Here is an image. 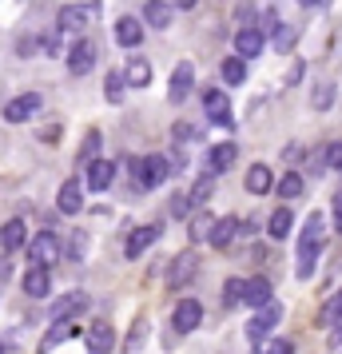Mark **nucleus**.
Listing matches in <instances>:
<instances>
[{
  "label": "nucleus",
  "mask_w": 342,
  "mask_h": 354,
  "mask_svg": "<svg viewBox=\"0 0 342 354\" xmlns=\"http://www.w3.org/2000/svg\"><path fill=\"white\" fill-rule=\"evenodd\" d=\"M303 72H307V68H303V60H294L291 72H287V84H298V80H303Z\"/></svg>",
  "instance_id": "09e8293b"
},
{
  "label": "nucleus",
  "mask_w": 342,
  "mask_h": 354,
  "mask_svg": "<svg viewBox=\"0 0 342 354\" xmlns=\"http://www.w3.org/2000/svg\"><path fill=\"white\" fill-rule=\"evenodd\" d=\"M171 136H175V144H191V140L199 136V128H196V124H183V120H180V124L171 128Z\"/></svg>",
  "instance_id": "79ce46f5"
},
{
  "label": "nucleus",
  "mask_w": 342,
  "mask_h": 354,
  "mask_svg": "<svg viewBox=\"0 0 342 354\" xmlns=\"http://www.w3.org/2000/svg\"><path fill=\"white\" fill-rule=\"evenodd\" d=\"M203 112H207L211 124H223V128L235 124V120H231V100H227L223 88H207V92H203Z\"/></svg>",
  "instance_id": "ddd939ff"
},
{
  "label": "nucleus",
  "mask_w": 342,
  "mask_h": 354,
  "mask_svg": "<svg viewBox=\"0 0 342 354\" xmlns=\"http://www.w3.org/2000/svg\"><path fill=\"white\" fill-rule=\"evenodd\" d=\"M115 44L120 48H140L144 44V20H135V17L115 20Z\"/></svg>",
  "instance_id": "dca6fc26"
},
{
  "label": "nucleus",
  "mask_w": 342,
  "mask_h": 354,
  "mask_svg": "<svg viewBox=\"0 0 342 354\" xmlns=\"http://www.w3.org/2000/svg\"><path fill=\"white\" fill-rule=\"evenodd\" d=\"M112 179H115V163H108V160H88V179H84V183H88V187H92V192H108V187H112Z\"/></svg>",
  "instance_id": "6ab92c4d"
},
{
  "label": "nucleus",
  "mask_w": 342,
  "mask_h": 354,
  "mask_svg": "<svg viewBox=\"0 0 342 354\" xmlns=\"http://www.w3.org/2000/svg\"><path fill=\"white\" fill-rule=\"evenodd\" d=\"M239 24H255V8L251 4H239Z\"/></svg>",
  "instance_id": "8fccbe9b"
},
{
  "label": "nucleus",
  "mask_w": 342,
  "mask_h": 354,
  "mask_svg": "<svg viewBox=\"0 0 342 354\" xmlns=\"http://www.w3.org/2000/svg\"><path fill=\"white\" fill-rule=\"evenodd\" d=\"M99 60V48H96V40H88V36H80L72 48H68V72L72 76H88L92 68H96Z\"/></svg>",
  "instance_id": "7ed1b4c3"
},
{
  "label": "nucleus",
  "mask_w": 342,
  "mask_h": 354,
  "mask_svg": "<svg viewBox=\"0 0 342 354\" xmlns=\"http://www.w3.org/2000/svg\"><path fill=\"white\" fill-rule=\"evenodd\" d=\"M211 192H215V171H207V176H199L196 179V187H191V207H196V203H207V199H211Z\"/></svg>",
  "instance_id": "f704fd0d"
},
{
  "label": "nucleus",
  "mask_w": 342,
  "mask_h": 354,
  "mask_svg": "<svg viewBox=\"0 0 342 354\" xmlns=\"http://www.w3.org/2000/svg\"><path fill=\"white\" fill-rule=\"evenodd\" d=\"M124 88H128L124 72H108V80H104V96H108V104H124Z\"/></svg>",
  "instance_id": "72a5a7b5"
},
{
  "label": "nucleus",
  "mask_w": 342,
  "mask_h": 354,
  "mask_svg": "<svg viewBox=\"0 0 342 354\" xmlns=\"http://www.w3.org/2000/svg\"><path fill=\"white\" fill-rule=\"evenodd\" d=\"M278 319H283V306H278V303L259 306V310L251 315V322H247V338H251V342H263V338L278 326Z\"/></svg>",
  "instance_id": "423d86ee"
},
{
  "label": "nucleus",
  "mask_w": 342,
  "mask_h": 354,
  "mask_svg": "<svg viewBox=\"0 0 342 354\" xmlns=\"http://www.w3.org/2000/svg\"><path fill=\"white\" fill-rule=\"evenodd\" d=\"M36 52H44V36H20L17 40V56H36Z\"/></svg>",
  "instance_id": "4c0bfd02"
},
{
  "label": "nucleus",
  "mask_w": 342,
  "mask_h": 354,
  "mask_svg": "<svg viewBox=\"0 0 342 354\" xmlns=\"http://www.w3.org/2000/svg\"><path fill=\"white\" fill-rule=\"evenodd\" d=\"M259 28H263L267 36H275L278 28H283V20H278V12H275V8H267V12H263V24H259Z\"/></svg>",
  "instance_id": "c03bdc74"
},
{
  "label": "nucleus",
  "mask_w": 342,
  "mask_h": 354,
  "mask_svg": "<svg viewBox=\"0 0 342 354\" xmlns=\"http://www.w3.org/2000/svg\"><path fill=\"white\" fill-rule=\"evenodd\" d=\"M334 227H339V231H342V195H339V199H334Z\"/></svg>",
  "instance_id": "864d4df0"
},
{
  "label": "nucleus",
  "mask_w": 342,
  "mask_h": 354,
  "mask_svg": "<svg viewBox=\"0 0 342 354\" xmlns=\"http://www.w3.org/2000/svg\"><path fill=\"white\" fill-rule=\"evenodd\" d=\"M144 338H147V319L140 315V319L131 322L128 338H124V354H140V351H144Z\"/></svg>",
  "instance_id": "c85d7f7f"
},
{
  "label": "nucleus",
  "mask_w": 342,
  "mask_h": 354,
  "mask_svg": "<svg viewBox=\"0 0 342 354\" xmlns=\"http://www.w3.org/2000/svg\"><path fill=\"white\" fill-rule=\"evenodd\" d=\"M68 335H72V326H68V322H52V330H48L44 338H40V354L56 351V346H60V342H64Z\"/></svg>",
  "instance_id": "473e14b6"
},
{
  "label": "nucleus",
  "mask_w": 342,
  "mask_h": 354,
  "mask_svg": "<svg viewBox=\"0 0 342 354\" xmlns=\"http://www.w3.org/2000/svg\"><path fill=\"white\" fill-rule=\"evenodd\" d=\"M40 104H44L40 92H24V96H17V100L4 104V120H8V124H28V120L40 112Z\"/></svg>",
  "instance_id": "1a4fd4ad"
},
{
  "label": "nucleus",
  "mask_w": 342,
  "mask_h": 354,
  "mask_svg": "<svg viewBox=\"0 0 342 354\" xmlns=\"http://www.w3.org/2000/svg\"><path fill=\"white\" fill-rule=\"evenodd\" d=\"M48 290H52L48 267H32V263H28V274H24V295H28V299H44Z\"/></svg>",
  "instance_id": "4be33fe9"
},
{
  "label": "nucleus",
  "mask_w": 342,
  "mask_h": 354,
  "mask_svg": "<svg viewBox=\"0 0 342 354\" xmlns=\"http://www.w3.org/2000/svg\"><path fill=\"white\" fill-rule=\"evenodd\" d=\"M235 235H239V219H235V215H219L207 243H211V247H219V251H227L231 243H235Z\"/></svg>",
  "instance_id": "aec40b11"
},
{
  "label": "nucleus",
  "mask_w": 342,
  "mask_h": 354,
  "mask_svg": "<svg viewBox=\"0 0 342 354\" xmlns=\"http://www.w3.org/2000/svg\"><path fill=\"white\" fill-rule=\"evenodd\" d=\"M215 219H219V215H207V211H203V215H196V219H191V227H187V235H191V243H207V239H211V227H215Z\"/></svg>",
  "instance_id": "c756f323"
},
{
  "label": "nucleus",
  "mask_w": 342,
  "mask_h": 354,
  "mask_svg": "<svg viewBox=\"0 0 342 354\" xmlns=\"http://www.w3.org/2000/svg\"><path fill=\"white\" fill-rule=\"evenodd\" d=\"M310 104H314L319 112H326V108L334 104V88H330V84H319V88H314V96H310Z\"/></svg>",
  "instance_id": "58836bf2"
},
{
  "label": "nucleus",
  "mask_w": 342,
  "mask_h": 354,
  "mask_svg": "<svg viewBox=\"0 0 342 354\" xmlns=\"http://www.w3.org/2000/svg\"><path fill=\"white\" fill-rule=\"evenodd\" d=\"M84 346H88V354H112L115 351V330L108 319H96L92 326H88V335H84Z\"/></svg>",
  "instance_id": "f8f14e48"
},
{
  "label": "nucleus",
  "mask_w": 342,
  "mask_h": 354,
  "mask_svg": "<svg viewBox=\"0 0 342 354\" xmlns=\"http://www.w3.org/2000/svg\"><path fill=\"white\" fill-rule=\"evenodd\" d=\"M171 171V163L163 156H144V160H131V176H135V187L147 192V187H160L163 179Z\"/></svg>",
  "instance_id": "f03ea898"
},
{
  "label": "nucleus",
  "mask_w": 342,
  "mask_h": 354,
  "mask_svg": "<svg viewBox=\"0 0 342 354\" xmlns=\"http://www.w3.org/2000/svg\"><path fill=\"white\" fill-rule=\"evenodd\" d=\"M0 354H4V342H0Z\"/></svg>",
  "instance_id": "6e6d98bb"
},
{
  "label": "nucleus",
  "mask_w": 342,
  "mask_h": 354,
  "mask_svg": "<svg viewBox=\"0 0 342 354\" xmlns=\"http://www.w3.org/2000/svg\"><path fill=\"white\" fill-rule=\"evenodd\" d=\"M84 243H88V235H84V231H76V235H72V247H68V255L80 259L84 255Z\"/></svg>",
  "instance_id": "de8ad7c7"
},
{
  "label": "nucleus",
  "mask_w": 342,
  "mask_h": 354,
  "mask_svg": "<svg viewBox=\"0 0 342 354\" xmlns=\"http://www.w3.org/2000/svg\"><path fill=\"white\" fill-rule=\"evenodd\" d=\"M96 151H99V131L92 128L88 136H84V147H80V160L88 163V160H96Z\"/></svg>",
  "instance_id": "ea45409f"
},
{
  "label": "nucleus",
  "mask_w": 342,
  "mask_h": 354,
  "mask_svg": "<svg viewBox=\"0 0 342 354\" xmlns=\"http://www.w3.org/2000/svg\"><path fill=\"white\" fill-rule=\"evenodd\" d=\"M291 44H294V28H287V24H283V28L275 32V48H278V52H287Z\"/></svg>",
  "instance_id": "a18cd8bd"
},
{
  "label": "nucleus",
  "mask_w": 342,
  "mask_h": 354,
  "mask_svg": "<svg viewBox=\"0 0 342 354\" xmlns=\"http://www.w3.org/2000/svg\"><path fill=\"white\" fill-rule=\"evenodd\" d=\"M243 287H247V279H227L223 283V306L227 310H235V306L243 303Z\"/></svg>",
  "instance_id": "c9c22d12"
},
{
  "label": "nucleus",
  "mask_w": 342,
  "mask_h": 354,
  "mask_svg": "<svg viewBox=\"0 0 342 354\" xmlns=\"http://www.w3.org/2000/svg\"><path fill=\"white\" fill-rule=\"evenodd\" d=\"M243 303L251 306V310H259V306L271 303V279H247V287H243Z\"/></svg>",
  "instance_id": "b1692460"
},
{
  "label": "nucleus",
  "mask_w": 342,
  "mask_h": 354,
  "mask_svg": "<svg viewBox=\"0 0 342 354\" xmlns=\"http://www.w3.org/2000/svg\"><path fill=\"white\" fill-rule=\"evenodd\" d=\"M171 17H175V4L171 0H147L144 4V24H151L155 32L171 28Z\"/></svg>",
  "instance_id": "f3484780"
},
{
  "label": "nucleus",
  "mask_w": 342,
  "mask_h": 354,
  "mask_svg": "<svg viewBox=\"0 0 342 354\" xmlns=\"http://www.w3.org/2000/svg\"><path fill=\"white\" fill-rule=\"evenodd\" d=\"M323 231H326V223H323V215L314 211V215L307 219V227H303V235H298V239H303V243H323Z\"/></svg>",
  "instance_id": "e433bc0d"
},
{
  "label": "nucleus",
  "mask_w": 342,
  "mask_h": 354,
  "mask_svg": "<svg viewBox=\"0 0 342 354\" xmlns=\"http://www.w3.org/2000/svg\"><path fill=\"white\" fill-rule=\"evenodd\" d=\"M171 4H175V8H180V12H191V8H196L199 0H171Z\"/></svg>",
  "instance_id": "3c124183"
},
{
  "label": "nucleus",
  "mask_w": 342,
  "mask_h": 354,
  "mask_svg": "<svg viewBox=\"0 0 342 354\" xmlns=\"http://www.w3.org/2000/svg\"><path fill=\"white\" fill-rule=\"evenodd\" d=\"M163 235V223H144V227H135L128 239H124V255L128 259H140L147 251V247H155Z\"/></svg>",
  "instance_id": "6e6552de"
},
{
  "label": "nucleus",
  "mask_w": 342,
  "mask_h": 354,
  "mask_svg": "<svg viewBox=\"0 0 342 354\" xmlns=\"http://www.w3.org/2000/svg\"><path fill=\"white\" fill-rule=\"evenodd\" d=\"M191 88H196V68L187 64V60H180L175 72H171V84H167V100L171 104H183V100L191 96Z\"/></svg>",
  "instance_id": "4468645a"
},
{
  "label": "nucleus",
  "mask_w": 342,
  "mask_h": 354,
  "mask_svg": "<svg viewBox=\"0 0 342 354\" xmlns=\"http://www.w3.org/2000/svg\"><path fill=\"white\" fill-rule=\"evenodd\" d=\"M283 156H287V160H303V147H298V144H291L287 151H283Z\"/></svg>",
  "instance_id": "603ef678"
},
{
  "label": "nucleus",
  "mask_w": 342,
  "mask_h": 354,
  "mask_svg": "<svg viewBox=\"0 0 342 354\" xmlns=\"http://www.w3.org/2000/svg\"><path fill=\"white\" fill-rule=\"evenodd\" d=\"M124 80H128V88H147L151 84V60L147 56H131L124 64Z\"/></svg>",
  "instance_id": "5701e85b"
},
{
  "label": "nucleus",
  "mask_w": 342,
  "mask_h": 354,
  "mask_svg": "<svg viewBox=\"0 0 342 354\" xmlns=\"http://www.w3.org/2000/svg\"><path fill=\"white\" fill-rule=\"evenodd\" d=\"M56 207H60V215H80V207H84V183L80 179H64V183H60Z\"/></svg>",
  "instance_id": "2eb2a0df"
},
{
  "label": "nucleus",
  "mask_w": 342,
  "mask_h": 354,
  "mask_svg": "<svg viewBox=\"0 0 342 354\" xmlns=\"http://www.w3.org/2000/svg\"><path fill=\"white\" fill-rule=\"evenodd\" d=\"M319 322H326V326H334V342H342V290L330 299V303L323 306V319Z\"/></svg>",
  "instance_id": "cd10ccee"
},
{
  "label": "nucleus",
  "mask_w": 342,
  "mask_h": 354,
  "mask_svg": "<svg viewBox=\"0 0 342 354\" xmlns=\"http://www.w3.org/2000/svg\"><path fill=\"white\" fill-rule=\"evenodd\" d=\"M28 247V263L32 267H52V263H60V239L52 235V231H40L32 243H24Z\"/></svg>",
  "instance_id": "20e7f679"
},
{
  "label": "nucleus",
  "mask_w": 342,
  "mask_h": 354,
  "mask_svg": "<svg viewBox=\"0 0 342 354\" xmlns=\"http://www.w3.org/2000/svg\"><path fill=\"white\" fill-rule=\"evenodd\" d=\"M303 187H307V183H303V176H298V171H287V176L275 183V192L283 195V199H298V195H303Z\"/></svg>",
  "instance_id": "2f4dec72"
},
{
  "label": "nucleus",
  "mask_w": 342,
  "mask_h": 354,
  "mask_svg": "<svg viewBox=\"0 0 342 354\" xmlns=\"http://www.w3.org/2000/svg\"><path fill=\"white\" fill-rule=\"evenodd\" d=\"M24 243H28V227H24V219H20V215L4 219V227H0V247L12 255V251H20Z\"/></svg>",
  "instance_id": "a211bd4d"
},
{
  "label": "nucleus",
  "mask_w": 342,
  "mask_h": 354,
  "mask_svg": "<svg viewBox=\"0 0 342 354\" xmlns=\"http://www.w3.org/2000/svg\"><path fill=\"white\" fill-rule=\"evenodd\" d=\"M199 322H203V303H199V299H180V303L171 306V326H175L180 335L199 330Z\"/></svg>",
  "instance_id": "0eeeda50"
},
{
  "label": "nucleus",
  "mask_w": 342,
  "mask_h": 354,
  "mask_svg": "<svg viewBox=\"0 0 342 354\" xmlns=\"http://www.w3.org/2000/svg\"><path fill=\"white\" fill-rule=\"evenodd\" d=\"M223 80H227L231 88H235V84H243V80H247V60H243V56H239V52H235V56H227V60H223Z\"/></svg>",
  "instance_id": "7c9ffc66"
},
{
  "label": "nucleus",
  "mask_w": 342,
  "mask_h": 354,
  "mask_svg": "<svg viewBox=\"0 0 342 354\" xmlns=\"http://www.w3.org/2000/svg\"><path fill=\"white\" fill-rule=\"evenodd\" d=\"M247 192L251 195H267V192H275V176H271V167L267 163H251L247 167Z\"/></svg>",
  "instance_id": "412c9836"
},
{
  "label": "nucleus",
  "mask_w": 342,
  "mask_h": 354,
  "mask_svg": "<svg viewBox=\"0 0 342 354\" xmlns=\"http://www.w3.org/2000/svg\"><path fill=\"white\" fill-rule=\"evenodd\" d=\"M263 354H294V342L291 338H271V342L263 346Z\"/></svg>",
  "instance_id": "37998d69"
},
{
  "label": "nucleus",
  "mask_w": 342,
  "mask_h": 354,
  "mask_svg": "<svg viewBox=\"0 0 342 354\" xmlns=\"http://www.w3.org/2000/svg\"><path fill=\"white\" fill-rule=\"evenodd\" d=\"M291 227H294V215H291L287 207L271 211V219H267V231H271V239H287V235H291Z\"/></svg>",
  "instance_id": "bb28decb"
},
{
  "label": "nucleus",
  "mask_w": 342,
  "mask_h": 354,
  "mask_svg": "<svg viewBox=\"0 0 342 354\" xmlns=\"http://www.w3.org/2000/svg\"><path fill=\"white\" fill-rule=\"evenodd\" d=\"M187 211H191V195L187 192L171 195V215H175V219H187Z\"/></svg>",
  "instance_id": "a19ab883"
},
{
  "label": "nucleus",
  "mask_w": 342,
  "mask_h": 354,
  "mask_svg": "<svg viewBox=\"0 0 342 354\" xmlns=\"http://www.w3.org/2000/svg\"><path fill=\"white\" fill-rule=\"evenodd\" d=\"M263 48H267V32H263L259 24H243V28L235 32V52H239L243 60L263 56Z\"/></svg>",
  "instance_id": "9b49d317"
},
{
  "label": "nucleus",
  "mask_w": 342,
  "mask_h": 354,
  "mask_svg": "<svg viewBox=\"0 0 342 354\" xmlns=\"http://www.w3.org/2000/svg\"><path fill=\"white\" fill-rule=\"evenodd\" d=\"M88 306H92V299H88L84 290H68V295H60V299L52 303L48 315H52V322H72L80 310H88Z\"/></svg>",
  "instance_id": "9d476101"
},
{
  "label": "nucleus",
  "mask_w": 342,
  "mask_h": 354,
  "mask_svg": "<svg viewBox=\"0 0 342 354\" xmlns=\"http://www.w3.org/2000/svg\"><path fill=\"white\" fill-rule=\"evenodd\" d=\"M196 271H199V255H196V251H180V255L167 263V287H171V290L187 287V283L196 279Z\"/></svg>",
  "instance_id": "39448f33"
},
{
  "label": "nucleus",
  "mask_w": 342,
  "mask_h": 354,
  "mask_svg": "<svg viewBox=\"0 0 342 354\" xmlns=\"http://www.w3.org/2000/svg\"><path fill=\"white\" fill-rule=\"evenodd\" d=\"M319 251H323V243H303L298 239V279H310L314 263H319Z\"/></svg>",
  "instance_id": "a878e982"
},
{
  "label": "nucleus",
  "mask_w": 342,
  "mask_h": 354,
  "mask_svg": "<svg viewBox=\"0 0 342 354\" xmlns=\"http://www.w3.org/2000/svg\"><path fill=\"white\" fill-rule=\"evenodd\" d=\"M326 167L342 171V140H339V144H330V147H326Z\"/></svg>",
  "instance_id": "49530a36"
},
{
  "label": "nucleus",
  "mask_w": 342,
  "mask_h": 354,
  "mask_svg": "<svg viewBox=\"0 0 342 354\" xmlns=\"http://www.w3.org/2000/svg\"><path fill=\"white\" fill-rule=\"evenodd\" d=\"M235 156H239V147H235V144H215V147H211V156H207V167L223 176L231 163H235Z\"/></svg>",
  "instance_id": "393cba45"
},
{
  "label": "nucleus",
  "mask_w": 342,
  "mask_h": 354,
  "mask_svg": "<svg viewBox=\"0 0 342 354\" xmlns=\"http://www.w3.org/2000/svg\"><path fill=\"white\" fill-rule=\"evenodd\" d=\"M99 0H84V4H64L60 12H56V28L60 32H84V28H92L99 20Z\"/></svg>",
  "instance_id": "f257e3e1"
},
{
  "label": "nucleus",
  "mask_w": 342,
  "mask_h": 354,
  "mask_svg": "<svg viewBox=\"0 0 342 354\" xmlns=\"http://www.w3.org/2000/svg\"><path fill=\"white\" fill-rule=\"evenodd\" d=\"M303 8H319V4H326V0H298Z\"/></svg>",
  "instance_id": "5fc2aeb1"
}]
</instances>
